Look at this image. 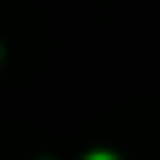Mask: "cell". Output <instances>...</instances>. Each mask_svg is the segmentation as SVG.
<instances>
[{
	"label": "cell",
	"mask_w": 160,
	"mask_h": 160,
	"mask_svg": "<svg viewBox=\"0 0 160 160\" xmlns=\"http://www.w3.org/2000/svg\"><path fill=\"white\" fill-rule=\"evenodd\" d=\"M90 160H115V155H90Z\"/></svg>",
	"instance_id": "6da1fadb"
}]
</instances>
